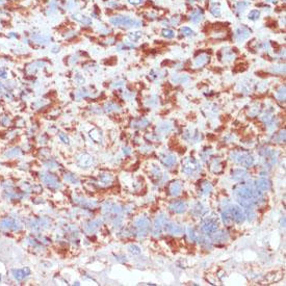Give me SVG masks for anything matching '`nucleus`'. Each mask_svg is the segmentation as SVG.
Here are the masks:
<instances>
[{
  "instance_id": "obj_5",
  "label": "nucleus",
  "mask_w": 286,
  "mask_h": 286,
  "mask_svg": "<svg viewBox=\"0 0 286 286\" xmlns=\"http://www.w3.org/2000/svg\"><path fill=\"white\" fill-rule=\"evenodd\" d=\"M203 18H204V14H203V10H202L201 8H196V10H193L190 15V20L191 23H193V24H198V23L202 22Z\"/></svg>"
},
{
  "instance_id": "obj_29",
  "label": "nucleus",
  "mask_w": 286,
  "mask_h": 286,
  "mask_svg": "<svg viewBox=\"0 0 286 286\" xmlns=\"http://www.w3.org/2000/svg\"><path fill=\"white\" fill-rule=\"evenodd\" d=\"M163 162L167 165H172L176 162V157L173 156V155H168V156L163 159Z\"/></svg>"
},
{
  "instance_id": "obj_46",
  "label": "nucleus",
  "mask_w": 286,
  "mask_h": 286,
  "mask_svg": "<svg viewBox=\"0 0 286 286\" xmlns=\"http://www.w3.org/2000/svg\"><path fill=\"white\" fill-rule=\"evenodd\" d=\"M278 0H265V2H271V3H276Z\"/></svg>"
},
{
  "instance_id": "obj_37",
  "label": "nucleus",
  "mask_w": 286,
  "mask_h": 286,
  "mask_svg": "<svg viewBox=\"0 0 286 286\" xmlns=\"http://www.w3.org/2000/svg\"><path fill=\"white\" fill-rule=\"evenodd\" d=\"M128 2H129L131 5H134V6H137V5H140V4L144 2V0H128Z\"/></svg>"
},
{
  "instance_id": "obj_27",
  "label": "nucleus",
  "mask_w": 286,
  "mask_h": 286,
  "mask_svg": "<svg viewBox=\"0 0 286 286\" xmlns=\"http://www.w3.org/2000/svg\"><path fill=\"white\" fill-rule=\"evenodd\" d=\"M165 229L171 233H180L182 231L181 227H179L178 225H169L168 227H165Z\"/></svg>"
},
{
  "instance_id": "obj_48",
  "label": "nucleus",
  "mask_w": 286,
  "mask_h": 286,
  "mask_svg": "<svg viewBox=\"0 0 286 286\" xmlns=\"http://www.w3.org/2000/svg\"><path fill=\"white\" fill-rule=\"evenodd\" d=\"M188 1H190V2H191V3H193V2H195L196 0H188Z\"/></svg>"
},
{
  "instance_id": "obj_18",
  "label": "nucleus",
  "mask_w": 286,
  "mask_h": 286,
  "mask_svg": "<svg viewBox=\"0 0 286 286\" xmlns=\"http://www.w3.org/2000/svg\"><path fill=\"white\" fill-rule=\"evenodd\" d=\"M246 174L247 173L245 171H243V170H234L232 172V177L235 180H243L246 177Z\"/></svg>"
},
{
  "instance_id": "obj_16",
  "label": "nucleus",
  "mask_w": 286,
  "mask_h": 286,
  "mask_svg": "<svg viewBox=\"0 0 286 286\" xmlns=\"http://www.w3.org/2000/svg\"><path fill=\"white\" fill-rule=\"evenodd\" d=\"M180 33H181L182 35H184V37H193V35H196V32L193 30L191 28L187 26H183L180 28Z\"/></svg>"
},
{
  "instance_id": "obj_28",
  "label": "nucleus",
  "mask_w": 286,
  "mask_h": 286,
  "mask_svg": "<svg viewBox=\"0 0 286 286\" xmlns=\"http://www.w3.org/2000/svg\"><path fill=\"white\" fill-rule=\"evenodd\" d=\"M12 274H14V277L17 279V280H22V279H24L25 276H26L24 271H20V270L12 271Z\"/></svg>"
},
{
  "instance_id": "obj_25",
  "label": "nucleus",
  "mask_w": 286,
  "mask_h": 286,
  "mask_svg": "<svg viewBox=\"0 0 286 286\" xmlns=\"http://www.w3.org/2000/svg\"><path fill=\"white\" fill-rule=\"evenodd\" d=\"M260 17V12L258 10H251V12H249V15H248V18H249V20L251 21H256L258 20Z\"/></svg>"
},
{
  "instance_id": "obj_43",
  "label": "nucleus",
  "mask_w": 286,
  "mask_h": 286,
  "mask_svg": "<svg viewBox=\"0 0 286 286\" xmlns=\"http://www.w3.org/2000/svg\"><path fill=\"white\" fill-rule=\"evenodd\" d=\"M113 43H115V39H108L105 41V44H108V45H111Z\"/></svg>"
},
{
  "instance_id": "obj_30",
  "label": "nucleus",
  "mask_w": 286,
  "mask_h": 286,
  "mask_svg": "<svg viewBox=\"0 0 286 286\" xmlns=\"http://www.w3.org/2000/svg\"><path fill=\"white\" fill-rule=\"evenodd\" d=\"M277 97L280 101H284L285 100V87H281L279 89V91L277 92Z\"/></svg>"
},
{
  "instance_id": "obj_23",
  "label": "nucleus",
  "mask_w": 286,
  "mask_h": 286,
  "mask_svg": "<svg viewBox=\"0 0 286 286\" xmlns=\"http://www.w3.org/2000/svg\"><path fill=\"white\" fill-rule=\"evenodd\" d=\"M257 188H259V190H266L268 188V185H270V183H268V181L266 179H260L257 181Z\"/></svg>"
},
{
  "instance_id": "obj_35",
  "label": "nucleus",
  "mask_w": 286,
  "mask_h": 286,
  "mask_svg": "<svg viewBox=\"0 0 286 286\" xmlns=\"http://www.w3.org/2000/svg\"><path fill=\"white\" fill-rule=\"evenodd\" d=\"M107 5L109 6V7H112V8H117L118 6H120V3L117 1H115V0H110V1L107 2Z\"/></svg>"
},
{
  "instance_id": "obj_20",
  "label": "nucleus",
  "mask_w": 286,
  "mask_h": 286,
  "mask_svg": "<svg viewBox=\"0 0 286 286\" xmlns=\"http://www.w3.org/2000/svg\"><path fill=\"white\" fill-rule=\"evenodd\" d=\"M188 79H190V77H188L187 75L182 74V75H179V76H174L172 80L175 83H184L186 82V81H188Z\"/></svg>"
},
{
  "instance_id": "obj_21",
  "label": "nucleus",
  "mask_w": 286,
  "mask_h": 286,
  "mask_svg": "<svg viewBox=\"0 0 286 286\" xmlns=\"http://www.w3.org/2000/svg\"><path fill=\"white\" fill-rule=\"evenodd\" d=\"M161 35H162L163 37H165V39H173V37H175L176 33H175V31L172 30V29L165 28V29H162V31H161Z\"/></svg>"
},
{
  "instance_id": "obj_14",
  "label": "nucleus",
  "mask_w": 286,
  "mask_h": 286,
  "mask_svg": "<svg viewBox=\"0 0 286 286\" xmlns=\"http://www.w3.org/2000/svg\"><path fill=\"white\" fill-rule=\"evenodd\" d=\"M210 12L213 15L214 17H221L222 16V10H221V6L218 4H216V2L211 4V7H210Z\"/></svg>"
},
{
  "instance_id": "obj_13",
  "label": "nucleus",
  "mask_w": 286,
  "mask_h": 286,
  "mask_svg": "<svg viewBox=\"0 0 286 286\" xmlns=\"http://www.w3.org/2000/svg\"><path fill=\"white\" fill-rule=\"evenodd\" d=\"M250 6V2L248 1H238L235 4V8H236L237 12H243Z\"/></svg>"
},
{
  "instance_id": "obj_45",
  "label": "nucleus",
  "mask_w": 286,
  "mask_h": 286,
  "mask_svg": "<svg viewBox=\"0 0 286 286\" xmlns=\"http://www.w3.org/2000/svg\"><path fill=\"white\" fill-rule=\"evenodd\" d=\"M0 77H2V78H5L6 77V72L3 70H1V72H0Z\"/></svg>"
},
{
  "instance_id": "obj_3",
  "label": "nucleus",
  "mask_w": 286,
  "mask_h": 286,
  "mask_svg": "<svg viewBox=\"0 0 286 286\" xmlns=\"http://www.w3.org/2000/svg\"><path fill=\"white\" fill-rule=\"evenodd\" d=\"M41 178L43 179V181L45 182L46 184H47L48 186H50V187H60V182H58V180L56 179L55 176L51 175V174H43V176H41Z\"/></svg>"
},
{
  "instance_id": "obj_1",
  "label": "nucleus",
  "mask_w": 286,
  "mask_h": 286,
  "mask_svg": "<svg viewBox=\"0 0 286 286\" xmlns=\"http://www.w3.org/2000/svg\"><path fill=\"white\" fill-rule=\"evenodd\" d=\"M111 25L117 27H125V28H138L143 25L142 21L131 18L129 16H115L109 19Z\"/></svg>"
},
{
  "instance_id": "obj_15",
  "label": "nucleus",
  "mask_w": 286,
  "mask_h": 286,
  "mask_svg": "<svg viewBox=\"0 0 286 286\" xmlns=\"http://www.w3.org/2000/svg\"><path fill=\"white\" fill-rule=\"evenodd\" d=\"M170 191H171V193L173 196L179 195L180 191H181V184L179 182H173L171 187H170Z\"/></svg>"
},
{
  "instance_id": "obj_12",
  "label": "nucleus",
  "mask_w": 286,
  "mask_h": 286,
  "mask_svg": "<svg viewBox=\"0 0 286 286\" xmlns=\"http://www.w3.org/2000/svg\"><path fill=\"white\" fill-rule=\"evenodd\" d=\"M185 208H186L185 203H183L182 201L173 202L171 205V209L173 210V211L177 212V213H182V212H184L185 211Z\"/></svg>"
},
{
  "instance_id": "obj_9",
  "label": "nucleus",
  "mask_w": 286,
  "mask_h": 286,
  "mask_svg": "<svg viewBox=\"0 0 286 286\" xmlns=\"http://www.w3.org/2000/svg\"><path fill=\"white\" fill-rule=\"evenodd\" d=\"M209 55L205 53H202L200 55H198L197 57L195 58V62H193V65H195L196 68H200V67H203L209 62Z\"/></svg>"
},
{
  "instance_id": "obj_36",
  "label": "nucleus",
  "mask_w": 286,
  "mask_h": 286,
  "mask_svg": "<svg viewBox=\"0 0 286 286\" xmlns=\"http://www.w3.org/2000/svg\"><path fill=\"white\" fill-rule=\"evenodd\" d=\"M65 179L68 180V181H71L73 182V183H75V182H77V179L74 177V176L70 175V174H66V176H65Z\"/></svg>"
},
{
  "instance_id": "obj_17",
  "label": "nucleus",
  "mask_w": 286,
  "mask_h": 286,
  "mask_svg": "<svg viewBox=\"0 0 286 286\" xmlns=\"http://www.w3.org/2000/svg\"><path fill=\"white\" fill-rule=\"evenodd\" d=\"M149 122L147 121L146 119H138L135 120V121L132 122V126L133 127H137V128H144L146 126H148Z\"/></svg>"
},
{
  "instance_id": "obj_44",
  "label": "nucleus",
  "mask_w": 286,
  "mask_h": 286,
  "mask_svg": "<svg viewBox=\"0 0 286 286\" xmlns=\"http://www.w3.org/2000/svg\"><path fill=\"white\" fill-rule=\"evenodd\" d=\"M8 37H12V39H17V37H18V35H17V33H15V32H10V35H8Z\"/></svg>"
},
{
  "instance_id": "obj_50",
  "label": "nucleus",
  "mask_w": 286,
  "mask_h": 286,
  "mask_svg": "<svg viewBox=\"0 0 286 286\" xmlns=\"http://www.w3.org/2000/svg\"><path fill=\"white\" fill-rule=\"evenodd\" d=\"M0 280H1V275H0Z\"/></svg>"
},
{
  "instance_id": "obj_2",
  "label": "nucleus",
  "mask_w": 286,
  "mask_h": 286,
  "mask_svg": "<svg viewBox=\"0 0 286 286\" xmlns=\"http://www.w3.org/2000/svg\"><path fill=\"white\" fill-rule=\"evenodd\" d=\"M251 33H252L251 29H249L248 27L241 25V26L237 27V28L235 29L234 39L237 43H241V42H243L245 40H247L248 37H250Z\"/></svg>"
},
{
  "instance_id": "obj_47",
  "label": "nucleus",
  "mask_w": 286,
  "mask_h": 286,
  "mask_svg": "<svg viewBox=\"0 0 286 286\" xmlns=\"http://www.w3.org/2000/svg\"><path fill=\"white\" fill-rule=\"evenodd\" d=\"M4 3H5V1H4V0H0V5H3Z\"/></svg>"
},
{
  "instance_id": "obj_7",
  "label": "nucleus",
  "mask_w": 286,
  "mask_h": 286,
  "mask_svg": "<svg viewBox=\"0 0 286 286\" xmlns=\"http://www.w3.org/2000/svg\"><path fill=\"white\" fill-rule=\"evenodd\" d=\"M231 215H232L233 221H235L236 223H243V220H245V214L243 212L241 211V209L237 206H234L232 207V209L230 210Z\"/></svg>"
},
{
  "instance_id": "obj_22",
  "label": "nucleus",
  "mask_w": 286,
  "mask_h": 286,
  "mask_svg": "<svg viewBox=\"0 0 286 286\" xmlns=\"http://www.w3.org/2000/svg\"><path fill=\"white\" fill-rule=\"evenodd\" d=\"M97 30L100 33H102V35H109L111 32V29L105 24H99L97 26Z\"/></svg>"
},
{
  "instance_id": "obj_8",
  "label": "nucleus",
  "mask_w": 286,
  "mask_h": 286,
  "mask_svg": "<svg viewBox=\"0 0 286 286\" xmlns=\"http://www.w3.org/2000/svg\"><path fill=\"white\" fill-rule=\"evenodd\" d=\"M30 39L32 40L35 43H37V44H48L50 41V37H47V35H41V33H37V32H33L30 35Z\"/></svg>"
},
{
  "instance_id": "obj_26",
  "label": "nucleus",
  "mask_w": 286,
  "mask_h": 286,
  "mask_svg": "<svg viewBox=\"0 0 286 286\" xmlns=\"http://www.w3.org/2000/svg\"><path fill=\"white\" fill-rule=\"evenodd\" d=\"M142 33H143V32H140V31H135V32H130L129 35H128V37H129L130 41H131V42H134V43H135V42H137L138 40H140V37H142V35H143Z\"/></svg>"
},
{
  "instance_id": "obj_42",
  "label": "nucleus",
  "mask_w": 286,
  "mask_h": 286,
  "mask_svg": "<svg viewBox=\"0 0 286 286\" xmlns=\"http://www.w3.org/2000/svg\"><path fill=\"white\" fill-rule=\"evenodd\" d=\"M76 35V32H75L74 30H71V31H68V35H66V37H73V35Z\"/></svg>"
},
{
  "instance_id": "obj_10",
  "label": "nucleus",
  "mask_w": 286,
  "mask_h": 286,
  "mask_svg": "<svg viewBox=\"0 0 286 286\" xmlns=\"http://www.w3.org/2000/svg\"><path fill=\"white\" fill-rule=\"evenodd\" d=\"M216 229H218V224H216L215 222H213L212 220L207 221V222L203 225L204 232L207 233V234H212V233H214L216 231Z\"/></svg>"
},
{
  "instance_id": "obj_33",
  "label": "nucleus",
  "mask_w": 286,
  "mask_h": 286,
  "mask_svg": "<svg viewBox=\"0 0 286 286\" xmlns=\"http://www.w3.org/2000/svg\"><path fill=\"white\" fill-rule=\"evenodd\" d=\"M158 129L160 130L161 132H163V133H165V131H169V130L171 129V125H168L167 123H165V124H163V125H160V126H159Z\"/></svg>"
},
{
  "instance_id": "obj_6",
  "label": "nucleus",
  "mask_w": 286,
  "mask_h": 286,
  "mask_svg": "<svg viewBox=\"0 0 286 286\" xmlns=\"http://www.w3.org/2000/svg\"><path fill=\"white\" fill-rule=\"evenodd\" d=\"M0 228L6 229V230H17V229H19V226L12 218H5V220H2L0 222Z\"/></svg>"
},
{
  "instance_id": "obj_11",
  "label": "nucleus",
  "mask_w": 286,
  "mask_h": 286,
  "mask_svg": "<svg viewBox=\"0 0 286 286\" xmlns=\"http://www.w3.org/2000/svg\"><path fill=\"white\" fill-rule=\"evenodd\" d=\"M221 58L224 62H230L235 58V53L231 49H223Z\"/></svg>"
},
{
  "instance_id": "obj_49",
  "label": "nucleus",
  "mask_w": 286,
  "mask_h": 286,
  "mask_svg": "<svg viewBox=\"0 0 286 286\" xmlns=\"http://www.w3.org/2000/svg\"><path fill=\"white\" fill-rule=\"evenodd\" d=\"M210 1H211L212 3H214V2H216V0H210Z\"/></svg>"
},
{
  "instance_id": "obj_32",
  "label": "nucleus",
  "mask_w": 286,
  "mask_h": 286,
  "mask_svg": "<svg viewBox=\"0 0 286 286\" xmlns=\"http://www.w3.org/2000/svg\"><path fill=\"white\" fill-rule=\"evenodd\" d=\"M180 20H181V18H180V16H174L172 17V19L170 20V23H171V25H173V26H176V25L179 24Z\"/></svg>"
},
{
  "instance_id": "obj_24",
  "label": "nucleus",
  "mask_w": 286,
  "mask_h": 286,
  "mask_svg": "<svg viewBox=\"0 0 286 286\" xmlns=\"http://www.w3.org/2000/svg\"><path fill=\"white\" fill-rule=\"evenodd\" d=\"M136 225H137V227L140 229V230H145V229H148L149 222L147 218H140V220L136 222Z\"/></svg>"
},
{
  "instance_id": "obj_40",
  "label": "nucleus",
  "mask_w": 286,
  "mask_h": 286,
  "mask_svg": "<svg viewBox=\"0 0 286 286\" xmlns=\"http://www.w3.org/2000/svg\"><path fill=\"white\" fill-rule=\"evenodd\" d=\"M130 251H131L132 253H136V254L140 253V249H138L137 247H134V246H131V247H130Z\"/></svg>"
},
{
  "instance_id": "obj_41",
  "label": "nucleus",
  "mask_w": 286,
  "mask_h": 286,
  "mask_svg": "<svg viewBox=\"0 0 286 286\" xmlns=\"http://www.w3.org/2000/svg\"><path fill=\"white\" fill-rule=\"evenodd\" d=\"M60 137L62 138V140H64V143H68V140H68V137H67V136L65 135L64 133H60Z\"/></svg>"
},
{
  "instance_id": "obj_39",
  "label": "nucleus",
  "mask_w": 286,
  "mask_h": 286,
  "mask_svg": "<svg viewBox=\"0 0 286 286\" xmlns=\"http://www.w3.org/2000/svg\"><path fill=\"white\" fill-rule=\"evenodd\" d=\"M147 103H148V105H154L157 103V98H151L150 101H147Z\"/></svg>"
},
{
  "instance_id": "obj_34",
  "label": "nucleus",
  "mask_w": 286,
  "mask_h": 286,
  "mask_svg": "<svg viewBox=\"0 0 286 286\" xmlns=\"http://www.w3.org/2000/svg\"><path fill=\"white\" fill-rule=\"evenodd\" d=\"M99 221H97V222H93V223H90V225H89V230L90 231H94L95 229L98 228V226H99Z\"/></svg>"
},
{
  "instance_id": "obj_4",
  "label": "nucleus",
  "mask_w": 286,
  "mask_h": 286,
  "mask_svg": "<svg viewBox=\"0 0 286 286\" xmlns=\"http://www.w3.org/2000/svg\"><path fill=\"white\" fill-rule=\"evenodd\" d=\"M72 19L76 21V22L85 25V26H87V25L92 24V19L90 18V17L85 16V15L80 14V12H75V14H73Z\"/></svg>"
},
{
  "instance_id": "obj_38",
  "label": "nucleus",
  "mask_w": 286,
  "mask_h": 286,
  "mask_svg": "<svg viewBox=\"0 0 286 286\" xmlns=\"http://www.w3.org/2000/svg\"><path fill=\"white\" fill-rule=\"evenodd\" d=\"M202 190H203L205 193H208L210 190H211V185H210V184H208V183L205 184V186H204V187L202 188Z\"/></svg>"
},
{
  "instance_id": "obj_19",
  "label": "nucleus",
  "mask_w": 286,
  "mask_h": 286,
  "mask_svg": "<svg viewBox=\"0 0 286 286\" xmlns=\"http://www.w3.org/2000/svg\"><path fill=\"white\" fill-rule=\"evenodd\" d=\"M104 109H105V111L111 112V111L120 110V106L115 104V103H113V102H108V103H106V104H105Z\"/></svg>"
},
{
  "instance_id": "obj_31",
  "label": "nucleus",
  "mask_w": 286,
  "mask_h": 286,
  "mask_svg": "<svg viewBox=\"0 0 286 286\" xmlns=\"http://www.w3.org/2000/svg\"><path fill=\"white\" fill-rule=\"evenodd\" d=\"M132 48H134V45L132 43H125L118 46V49L119 50H127V49H132Z\"/></svg>"
}]
</instances>
